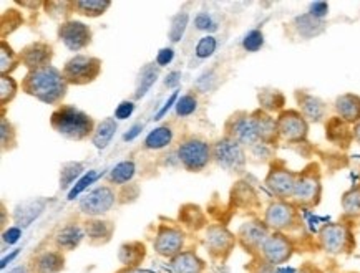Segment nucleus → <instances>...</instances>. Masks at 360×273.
I'll return each instance as SVG.
<instances>
[{"label":"nucleus","mask_w":360,"mask_h":273,"mask_svg":"<svg viewBox=\"0 0 360 273\" xmlns=\"http://www.w3.org/2000/svg\"><path fill=\"white\" fill-rule=\"evenodd\" d=\"M83 173V164L80 163H65L60 169V187L67 189L73 184V180L80 178Z\"/></svg>","instance_id":"37"},{"label":"nucleus","mask_w":360,"mask_h":273,"mask_svg":"<svg viewBox=\"0 0 360 273\" xmlns=\"http://www.w3.org/2000/svg\"><path fill=\"white\" fill-rule=\"evenodd\" d=\"M195 24L198 30H216V24L213 22V18L205 12L198 13L195 18Z\"/></svg>","instance_id":"46"},{"label":"nucleus","mask_w":360,"mask_h":273,"mask_svg":"<svg viewBox=\"0 0 360 273\" xmlns=\"http://www.w3.org/2000/svg\"><path fill=\"white\" fill-rule=\"evenodd\" d=\"M65 267V257L57 250H47L35 257L34 273H60Z\"/></svg>","instance_id":"23"},{"label":"nucleus","mask_w":360,"mask_h":273,"mask_svg":"<svg viewBox=\"0 0 360 273\" xmlns=\"http://www.w3.org/2000/svg\"><path fill=\"white\" fill-rule=\"evenodd\" d=\"M58 36L68 50L80 52V50L89 47L91 41V30L83 22L68 20L58 27Z\"/></svg>","instance_id":"12"},{"label":"nucleus","mask_w":360,"mask_h":273,"mask_svg":"<svg viewBox=\"0 0 360 273\" xmlns=\"http://www.w3.org/2000/svg\"><path fill=\"white\" fill-rule=\"evenodd\" d=\"M254 119L257 124V133H259V140L262 145H276L279 140V129H278V118H272L266 111H256Z\"/></svg>","instance_id":"21"},{"label":"nucleus","mask_w":360,"mask_h":273,"mask_svg":"<svg viewBox=\"0 0 360 273\" xmlns=\"http://www.w3.org/2000/svg\"><path fill=\"white\" fill-rule=\"evenodd\" d=\"M228 136L243 146H257L261 142L254 114H238L228 123Z\"/></svg>","instance_id":"10"},{"label":"nucleus","mask_w":360,"mask_h":273,"mask_svg":"<svg viewBox=\"0 0 360 273\" xmlns=\"http://www.w3.org/2000/svg\"><path fill=\"white\" fill-rule=\"evenodd\" d=\"M352 133H354V141H357V145H360V121L357 124H354Z\"/></svg>","instance_id":"55"},{"label":"nucleus","mask_w":360,"mask_h":273,"mask_svg":"<svg viewBox=\"0 0 360 273\" xmlns=\"http://www.w3.org/2000/svg\"><path fill=\"white\" fill-rule=\"evenodd\" d=\"M0 129H2V147H7L8 145H12L13 136H15L13 134V128L6 118H2V126H0Z\"/></svg>","instance_id":"47"},{"label":"nucleus","mask_w":360,"mask_h":273,"mask_svg":"<svg viewBox=\"0 0 360 273\" xmlns=\"http://www.w3.org/2000/svg\"><path fill=\"white\" fill-rule=\"evenodd\" d=\"M211 157H213V149L206 141L198 138H189L178 147L179 163L191 173H200L201 169H205Z\"/></svg>","instance_id":"5"},{"label":"nucleus","mask_w":360,"mask_h":273,"mask_svg":"<svg viewBox=\"0 0 360 273\" xmlns=\"http://www.w3.org/2000/svg\"><path fill=\"white\" fill-rule=\"evenodd\" d=\"M96 178H98V173H96V171H90L89 174H85V175H83V178L78 179L77 184H75V187H73L72 191H70V194H68V199H75L77 196H80V194L85 191V189L89 187L90 184L95 182Z\"/></svg>","instance_id":"44"},{"label":"nucleus","mask_w":360,"mask_h":273,"mask_svg":"<svg viewBox=\"0 0 360 273\" xmlns=\"http://www.w3.org/2000/svg\"><path fill=\"white\" fill-rule=\"evenodd\" d=\"M322 186L319 175L312 173H302L299 174L297 182H295L292 201L299 206L304 207H314L321 201Z\"/></svg>","instance_id":"11"},{"label":"nucleus","mask_w":360,"mask_h":273,"mask_svg":"<svg viewBox=\"0 0 360 273\" xmlns=\"http://www.w3.org/2000/svg\"><path fill=\"white\" fill-rule=\"evenodd\" d=\"M179 78H181V73L179 72H173V73H169L168 76H166V80H165V85L168 86V88H174L179 83Z\"/></svg>","instance_id":"52"},{"label":"nucleus","mask_w":360,"mask_h":273,"mask_svg":"<svg viewBox=\"0 0 360 273\" xmlns=\"http://www.w3.org/2000/svg\"><path fill=\"white\" fill-rule=\"evenodd\" d=\"M184 245V234L174 227H160L158 234H156L153 248L155 252L161 257L173 258L178 253H181Z\"/></svg>","instance_id":"14"},{"label":"nucleus","mask_w":360,"mask_h":273,"mask_svg":"<svg viewBox=\"0 0 360 273\" xmlns=\"http://www.w3.org/2000/svg\"><path fill=\"white\" fill-rule=\"evenodd\" d=\"M20 235H22L20 229H18V227H12V229H8L7 232H4V240H6L7 244H15Z\"/></svg>","instance_id":"51"},{"label":"nucleus","mask_w":360,"mask_h":273,"mask_svg":"<svg viewBox=\"0 0 360 273\" xmlns=\"http://www.w3.org/2000/svg\"><path fill=\"white\" fill-rule=\"evenodd\" d=\"M18 60L15 53L12 52V48L8 47L7 41L2 40V45H0V72H2V76L7 75L8 72H12L13 68L17 67Z\"/></svg>","instance_id":"38"},{"label":"nucleus","mask_w":360,"mask_h":273,"mask_svg":"<svg viewBox=\"0 0 360 273\" xmlns=\"http://www.w3.org/2000/svg\"><path fill=\"white\" fill-rule=\"evenodd\" d=\"M68 83L62 72L57 68L45 67L40 70L29 72L24 80L25 93L35 96L37 100L44 101L47 105H55L63 98L67 93Z\"/></svg>","instance_id":"1"},{"label":"nucleus","mask_w":360,"mask_h":273,"mask_svg":"<svg viewBox=\"0 0 360 273\" xmlns=\"http://www.w3.org/2000/svg\"><path fill=\"white\" fill-rule=\"evenodd\" d=\"M294 27L299 35L309 40L314 36H319L326 30V22L312 17L311 13H302V15L294 18Z\"/></svg>","instance_id":"26"},{"label":"nucleus","mask_w":360,"mask_h":273,"mask_svg":"<svg viewBox=\"0 0 360 273\" xmlns=\"http://www.w3.org/2000/svg\"><path fill=\"white\" fill-rule=\"evenodd\" d=\"M188 22H189V17L186 12H179L173 17L172 27H169V40H172L173 44H176V41L183 39L184 30H186L188 27Z\"/></svg>","instance_id":"39"},{"label":"nucleus","mask_w":360,"mask_h":273,"mask_svg":"<svg viewBox=\"0 0 360 273\" xmlns=\"http://www.w3.org/2000/svg\"><path fill=\"white\" fill-rule=\"evenodd\" d=\"M256 273H274V267L271 265V263L267 262H262V265L257 268Z\"/></svg>","instance_id":"54"},{"label":"nucleus","mask_w":360,"mask_h":273,"mask_svg":"<svg viewBox=\"0 0 360 273\" xmlns=\"http://www.w3.org/2000/svg\"><path fill=\"white\" fill-rule=\"evenodd\" d=\"M319 242L327 253L340 255L352 250L354 235L347 225L327 224L319 230Z\"/></svg>","instance_id":"6"},{"label":"nucleus","mask_w":360,"mask_h":273,"mask_svg":"<svg viewBox=\"0 0 360 273\" xmlns=\"http://www.w3.org/2000/svg\"><path fill=\"white\" fill-rule=\"evenodd\" d=\"M146 248L141 242L123 244L118 250V260L127 268H138V265L145 260Z\"/></svg>","instance_id":"27"},{"label":"nucleus","mask_w":360,"mask_h":273,"mask_svg":"<svg viewBox=\"0 0 360 273\" xmlns=\"http://www.w3.org/2000/svg\"><path fill=\"white\" fill-rule=\"evenodd\" d=\"M216 47H218V41H216L214 36H211V35L202 36V39L198 41V45H196V57L201 60L210 58L211 55L216 52Z\"/></svg>","instance_id":"41"},{"label":"nucleus","mask_w":360,"mask_h":273,"mask_svg":"<svg viewBox=\"0 0 360 273\" xmlns=\"http://www.w3.org/2000/svg\"><path fill=\"white\" fill-rule=\"evenodd\" d=\"M115 133H117V121H115V118L103 119L95 128L94 136H91V141H94L96 149H105L110 145V141H112Z\"/></svg>","instance_id":"31"},{"label":"nucleus","mask_w":360,"mask_h":273,"mask_svg":"<svg viewBox=\"0 0 360 273\" xmlns=\"http://www.w3.org/2000/svg\"><path fill=\"white\" fill-rule=\"evenodd\" d=\"M135 163L133 161H123V163H120L115 166V168L110 171L108 174V180L113 184H118V186H123V184L130 182L133 179V175H135Z\"/></svg>","instance_id":"35"},{"label":"nucleus","mask_w":360,"mask_h":273,"mask_svg":"<svg viewBox=\"0 0 360 273\" xmlns=\"http://www.w3.org/2000/svg\"><path fill=\"white\" fill-rule=\"evenodd\" d=\"M342 211L347 217H360V186L349 189L342 196Z\"/></svg>","instance_id":"36"},{"label":"nucleus","mask_w":360,"mask_h":273,"mask_svg":"<svg viewBox=\"0 0 360 273\" xmlns=\"http://www.w3.org/2000/svg\"><path fill=\"white\" fill-rule=\"evenodd\" d=\"M110 6H112L110 0H77V2H73V8L78 13L86 17L103 15L110 8Z\"/></svg>","instance_id":"32"},{"label":"nucleus","mask_w":360,"mask_h":273,"mask_svg":"<svg viewBox=\"0 0 360 273\" xmlns=\"http://www.w3.org/2000/svg\"><path fill=\"white\" fill-rule=\"evenodd\" d=\"M17 93V81L11 75H4L0 78V103L7 105L13 100Z\"/></svg>","instance_id":"40"},{"label":"nucleus","mask_w":360,"mask_h":273,"mask_svg":"<svg viewBox=\"0 0 360 273\" xmlns=\"http://www.w3.org/2000/svg\"><path fill=\"white\" fill-rule=\"evenodd\" d=\"M178 91H174V93L172 95V96H169V98H168V101H166V103L163 105V108H161L160 111H158V113H156L155 114V119H156V121H158V119H161V118H163L165 116V114L166 113H168V111H169V108H172V106L174 105V103H178Z\"/></svg>","instance_id":"50"},{"label":"nucleus","mask_w":360,"mask_h":273,"mask_svg":"<svg viewBox=\"0 0 360 273\" xmlns=\"http://www.w3.org/2000/svg\"><path fill=\"white\" fill-rule=\"evenodd\" d=\"M85 230L82 227L70 224L58 230V234L55 235V244L60 250H67L68 252V250H75L82 244V240L85 239Z\"/></svg>","instance_id":"25"},{"label":"nucleus","mask_w":360,"mask_h":273,"mask_svg":"<svg viewBox=\"0 0 360 273\" xmlns=\"http://www.w3.org/2000/svg\"><path fill=\"white\" fill-rule=\"evenodd\" d=\"M44 207L45 201H41V199H32V201L24 202L22 206L17 207L15 222L20 227H27L32 220H35L41 214Z\"/></svg>","instance_id":"30"},{"label":"nucleus","mask_w":360,"mask_h":273,"mask_svg":"<svg viewBox=\"0 0 360 273\" xmlns=\"http://www.w3.org/2000/svg\"><path fill=\"white\" fill-rule=\"evenodd\" d=\"M326 136L330 142H334L337 146L347 147L354 140V133L350 129V124L342 121L339 116L330 118L326 124Z\"/></svg>","instance_id":"22"},{"label":"nucleus","mask_w":360,"mask_h":273,"mask_svg":"<svg viewBox=\"0 0 360 273\" xmlns=\"http://www.w3.org/2000/svg\"><path fill=\"white\" fill-rule=\"evenodd\" d=\"M297 101L299 106H301L302 116L311 123H321L324 121L327 114V106L324 101L317 96L309 95V93H297Z\"/></svg>","instance_id":"20"},{"label":"nucleus","mask_w":360,"mask_h":273,"mask_svg":"<svg viewBox=\"0 0 360 273\" xmlns=\"http://www.w3.org/2000/svg\"><path fill=\"white\" fill-rule=\"evenodd\" d=\"M8 273H30V272H29V268H27V267H17V268H13V270H11Z\"/></svg>","instance_id":"57"},{"label":"nucleus","mask_w":360,"mask_h":273,"mask_svg":"<svg viewBox=\"0 0 360 273\" xmlns=\"http://www.w3.org/2000/svg\"><path fill=\"white\" fill-rule=\"evenodd\" d=\"M334 109L342 121L347 124H357L360 121V96L354 93H344L337 96Z\"/></svg>","instance_id":"19"},{"label":"nucleus","mask_w":360,"mask_h":273,"mask_svg":"<svg viewBox=\"0 0 360 273\" xmlns=\"http://www.w3.org/2000/svg\"><path fill=\"white\" fill-rule=\"evenodd\" d=\"M160 75V68L158 65L155 63H148L140 70V75H138L136 80V90H135V100H141L150 88L155 85V81L158 80Z\"/></svg>","instance_id":"29"},{"label":"nucleus","mask_w":360,"mask_h":273,"mask_svg":"<svg viewBox=\"0 0 360 273\" xmlns=\"http://www.w3.org/2000/svg\"><path fill=\"white\" fill-rule=\"evenodd\" d=\"M267 237H269V227L261 220H249L239 227L238 240L249 252L261 250Z\"/></svg>","instance_id":"17"},{"label":"nucleus","mask_w":360,"mask_h":273,"mask_svg":"<svg viewBox=\"0 0 360 273\" xmlns=\"http://www.w3.org/2000/svg\"><path fill=\"white\" fill-rule=\"evenodd\" d=\"M213 159L216 164L229 173H243L246 168V152L243 145L229 136L214 142Z\"/></svg>","instance_id":"3"},{"label":"nucleus","mask_w":360,"mask_h":273,"mask_svg":"<svg viewBox=\"0 0 360 273\" xmlns=\"http://www.w3.org/2000/svg\"><path fill=\"white\" fill-rule=\"evenodd\" d=\"M236 237L226 227L211 225L206 230V248L213 257H226L236 245Z\"/></svg>","instance_id":"15"},{"label":"nucleus","mask_w":360,"mask_h":273,"mask_svg":"<svg viewBox=\"0 0 360 273\" xmlns=\"http://www.w3.org/2000/svg\"><path fill=\"white\" fill-rule=\"evenodd\" d=\"M20 60L27 68H30V72L50 67L52 47L47 44H41V41H35V44H32L29 47L24 48V52L20 55Z\"/></svg>","instance_id":"18"},{"label":"nucleus","mask_w":360,"mask_h":273,"mask_svg":"<svg viewBox=\"0 0 360 273\" xmlns=\"http://www.w3.org/2000/svg\"><path fill=\"white\" fill-rule=\"evenodd\" d=\"M173 58H174L173 48H161L158 55H156V65H158V67H166V65L172 63Z\"/></svg>","instance_id":"49"},{"label":"nucleus","mask_w":360,"mask_h":273,"mask_svg":"<svg viewBox=\"0 0 360 273\" xmlns=\"http://www.w3.org/2000/svg\"><path fill=\"white\" fill-rule=\"evenodd\" d=\"M172 140H173L172 128L160 126L148 134L146 140H145V147H148V149H153V151L163 149V147H166L169 142H172Z\"/></svg>","instance_id":"33"},{"label":"nucleus","mask_w":360,"mask_h":273,"mask_svg":"<svg viewBox=\"0 0 360 273\" xmlns=\"http://www.w3.org/2000/svg\"><path fill=\"white\" fill-rule=\"evenodd\" d=\"M198 108V100L195 95H184L178 100L176 103V114L178 116H189L193 114Z\"/></svg>","instance_id":"43"},{"label":"nucleus","mask_w":360,"mask_h":273,"mask_svg":"<svg viewBox=\"0 0 360 273\" xmlns=\"http://www.w3.org/2000/svg\"><path fill=\"white\" fill-rule=\"evenodd\" d=\"M115 232V227L112 222L94 219L86 222L85 234L91 240V244H107Z\"/></svg>","instance_id":"28"},{"label":"nucleus","mask_w":360,"mask_h":273,"mask_svg":"<svg viewBox=\"0 0 360 273\" xmlns=\"http://www.w3.org/2000/svg\"><path fill=\"white\" fill-rule=\"evenodd\" d=\"M327 12H329V4L326 2H314L311 4V7H309V12L311 13L312 17L319 18V20H322L327 15Z\"/></svg>","instance_id":"48"},{"label":"nucleus","mask_w":360,"mask_h":273,"mask_svg":"<svg viewBox=\"0 0 360 273\" xmlns=\"http://www.w3.org/2000/svg\"><path fill=\"white\" fill-rule=\"evenodd\" d=\"M297 178L299 174L290 173L289 169L274 168L269 171V174H267L266 186L276 197H279L281 201H284V199L292 197Z\"/></svg>","instance_id":"16"},{"label":"nucleus","mask_w":360,"mask_h":273,"mask_svg":"<svg viewBox=\"0 0 360 273\" xmlns=\"http://www.w3.org/2000/svg\"><path fill=\"white\" fill-rule=\"evenodd\" d=\"M205 267V262L195 252H181L169 262L172 273H202Z\"/></svg>","instance_id":"24"},{"label":"nucleus","mask_w":360,"mask_h":273,"mask_svg":"<svg viewBox=\"0 0 360 273\" xmlns=\"http://www.w3.org/2000/svg\"><path fill=\"white\" fill-rule=\"evenodd\" d=\"M50 123L58 134L73 141L85 140L95 131L94 119L83 111L73 108V106H62V108L53 111Z\"/></svg>","instance_id":"2"},{"label":"nucleus","mask_w":360,"mask_h":273,"mask_svg":"<svg viewBox=\"0 0 360 273\" xmlns=\"http://www.w3.org/2000/svg\"><path fill=\"white\" fill-rule=\"evenodd\" d=\"M279 138L288 142H302L307 140L309 121L302 116L301 111L284 109L278 116Z\"/></svg>","instance_id":"7"},{"label":"nucleus","mask_w":360,"mask_h":273,"mask_svg":"<svg viewBox=\"0 0 360 273\" xmlns=\"http://www.w3.org/2000/svg\"><path fill=\"white\" fill-rule=\"evenodd\" d=\"M118 273H145V272H141L140 268H127V267H124L123 270H120Z\"/></svg>","instance_id":"56"},{"label":"nucleus","mask_w":360,"mask_h":273,"mask_svg":"<svg viewBox=\"0 0 360 273\" xmlns=\"http://www.w3.org/2000/svg\"><path fill=\"white\" fill-rule=\"evenodd\" d=\"M257 100H259V106L262 111L269 113V111H281L284 108V95L278 90H261L259 95H257Z\"/></svg>","instance_id":"34"},{"label":"nucleus","mask_w":360,"mask_h":273,"mask_svg":"<svg viewBox=\"0 0 360 273\" xmlns=\"http://www.w3.org/2000/svg\"><path fill=\"white\" fill-rule=\"evenodd\" d=\"M117 196L110 187H98L80 201V211L90 217H98L115 206Z\"/></svg>","instance_id":"13"},{"label":"nucleus","mask_w":360,"mask_h":273,"mask_svg":"<svg viewBox=\"0 0 360 273\" xmlns=\"http://www.w3.org/2000/svg\"><path fill=\"white\" fill-rule=\"evenodd\" d=\"M141 129H143L141 124H135V126H133V128L130 129V131L124 134L123 140H124V141H133V140H135V138L138 136V134H140Z\"/></svg>","instance_id":"53"},{"label":"nucleus","mask_w":360,"mask_h":273,"mask_svg":"<svg viewBox=\"0 0 360 273\" xmlns=\"http://www.w3.org/2000/svg\"><path fill=\"white\" fill-rule=\"evenodd\" d=\"M262 45H264V35H262L261 30H251L243 39V48L246 52H257V50L262 48Z\"/></svg>","instance_id":"42"},{"label":"nucleus","mask_w":360,"mask_h":273,"mask_svg":"<svg viewBox=\"0 0 360 273\" xmlns=\"http://www.w3.org/2000/svg\"><path fill=\"white\" fill-rule=\"evenodd\" d=\"M135 111V103L133 101H122L115 109V118L117 119H128Z\"/></svg>","instance_id":"45"},{"label":"nucleus","mask_w":360,"mask_h":273,"mask_svg":"<svg viewBox=\"0 0 360 273\" xmlns=\"http://www.w3.org/2000/svg\"><path fill=\"white\" fill-rule=\"evenodd\" d=\"M101 72V62L95 57L89 55H75V57L68 60L63 67V76L67 83L72 85H86L91 83Z\"/></svg>","instance_id":"4"},{"label":"nucleus","mask_w":360,"mask_h":273,"mask_svg":"<svg viewBox=\"0 0 360 273\" xmlns=\"http://www.w3.org/2000/svg\"><path fill=\"white\" fill-rule=\"evenodd\" d=\"M259 252L264 262L271 263L272 267H278L290 260L294 253V245L283 232H272L264 240Z\"/></svg>","instance_id":"8"},{"label":"nucleus","mask_w":360,"mask_h":273,"mask_svg":"<svg viewBox=\"0 0 360 273\" xmlns=\"http://www.w3.org/2000/svg\"><path fill=\"white\" fill-rule=\"evenodd\" d=\"M264 224L274 232H284V230L294 229L295 224H297V211H295L292 204L285 201L272 202L264 214Z\"/></svg>","instance_id":"9"}]
</instances>
